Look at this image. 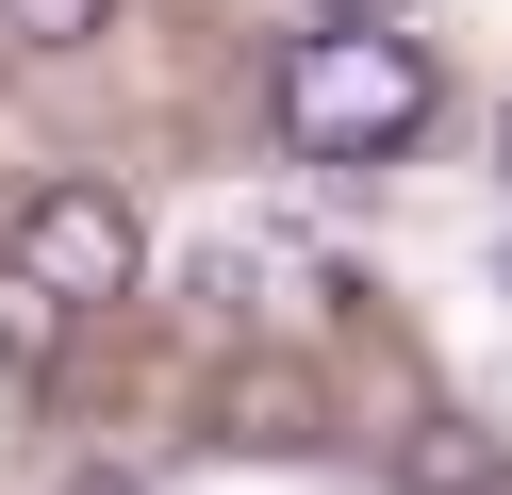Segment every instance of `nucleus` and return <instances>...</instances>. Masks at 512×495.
Returning a JSON list of instances; mask_svg holds the SVG:
<instances>
[{"label":"nucleus","instance_id":"nucleus-1","mask_svg":"<svg viewBox=\"0 0 512 495\" xmlns=\"http://www.w3.org/2000/svg\"><path fill=\"white\" fill-rule=\"evenodd\" d=\"M265 99H281V149H298V165H397L446 83H430L413 33H298Z\"/></svg>","mask_w":512,"mask_h":495},{"label":"nucleus","instance_id":"nucleus-7","mask_svg":"<svg viewBox=\"0 0 512 495\" xmlns=\"http://www.w3.org/2000/svg\"><path fill=\"white\" fill-rule=\"evenodd\" d=\"M67 495H149V479H67Z\"/></svg>","mask_w":512,"mask_h":495},{"label":"nucleus","instance_id":"nucleus-2","mask_svg":"<svg viewBox=\"0 0 512 495\" xmlns=\"http://www.w3.org/2000/svg\"><path fill=\"white\" fill-rule=\"evenodd\" d=\"M0 281L34 297V314H100V297L149 281V215H133L116 182H34L17 231H0Z\"/></svg>","mask_w":512,"mask_h":495},{"label":"nucleus","instance_id":"nucleus-5","mask_svg":"<svg viewBox=\"0 0 512 495\" xmlns=\"http://www.w3.org/2000/svg\"><path fill=\"white\" fill-rule=\"evenodd\" d=\"M0 33L17 50H83V33H116V0H0Z\"/></svg>","mask_w":512,"mask_h":495},{"label":"nucleus","instance_id":"nucleus-6","mask_svg":"<svg viewBox=\"0 0 512 495\" xmlns=\"http://www.w3.org/2000/svg\"><path fill=\"white\" fill-rule=\"evenodd\" d=\"M314 17H331V33H397L413 0H314Z\"/></svg>","mask_w":512,"mask_h":495},{"label":"nucleus","instance_id":"nucleus-3","mask_svg":"<svg viewBox=\"0 0 512 495\" xmlns=\"http://www.w3.org/2000/svg\"><path fill=\"white\" fill-rule=\"evenodd\" d=\"M199 297H215V314H281V330H298V314H331V264H314L298 231H215V248H199Z\"/></svg>","mask_w":512,"mask_h":495},{"label":"nucleus","instance_id":"nucleus-4","mask_svg":"<svg viewBox=\"0 0 512 495\" xmlns=\"http://www.w3.org/2000/svg\"><path fill=\"white\" fill-rule=\"evenodd\" d=\"M397 495H512V446L479 413H413L397 429Z\"/></svg>","mask_w":512,"mask_h":495}]
</instances>
